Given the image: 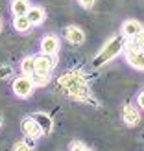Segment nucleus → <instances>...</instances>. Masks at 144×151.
<instances>
[{
    "label": "nucleus",
    "mask_w": 144,
    "mask_h": 151,
    "mask_svg": "<svg viewBox=\"0 0 144 151\" xmlns=\"http://www.w3.org/2000/svg\"><path fill=\"white\" fill-rule=\"evenodd\" d=\"M57 83L69 98H74V100H89L90 92H89L87 79L80 72H65L57 78Z\"/></svg>",
    "instance_id": "obj_1"
},
{
    "label": "nucleus",
    "mask_w": 144,
    "mask_h": 151,
    "mask_svg": "<svg viewBox=\"0 0 144 151\" xmlns=\"http://www.w3.org/2000/svg\"><path fill=\"white\" fill-rule=\"evenodd\" d=\"M126 48V37L120 33V35H115L113 39H109L107 42L103 44V48L98 52V55L94 57V61H93V66H103L105 63H109L111 59H115L120 52H124Z\"/></svg>",
    "instance_id": "obj_2"
},
{
    "label": "nucleus",
    "mask_w": 144,
    "mask_h": 151,
    "mask_svg": "<svg viewBox=\"0 0 144 151\" xmlns=\"http://www.w3.org/2000/svg\"><path fill=\"white\" fill-rule=\"evenodd\" d=\"M33 88H35V85H33V81H32L30 76L22 74V76H19V78L13 79V92H15V96H17V98L26 100V98L32 96Z\"/></svg>",
    "instance_id": "obj_3"
},
{
    "label": "nucleus",
    "mask_w": 144,
    "mask_h": 151,
    "mask_svg": "<svg viewBox=\"0 0 144 151\" xmlns=\"http://www.w3.org/2000/svg\"><path fill=\"white\" fill-rule=\"evenodd\" d=\"M57 63V55H48V54H41L35 57V74L41 76H50L54 66Z\"/></svg>",
    "instance_id": "obj_4"
},
{
    "label": "nucleus",
    "mask_w": 144,
    "mask_h": 151,
    "mask_svg": "<svg viewBox=\"0 0 144 151\" xmlns=\"http://www.w3.org/2000/svg\"><path fill=\"white\" fill-rule=\"evenodd\" d=\"M126 61L135 70H144V48H126Z\"/></svg>",
    "instance_id": "obj_5"
},
{
    "label": "nucleus",
    "mask_w": 144,
    "mask_h": 151,
    "mask_svg": "<svg viewBox=\"0 0 144 151\" xmlns=\"http://www.w3.org/2000/svg\"><path fill=\"white\" fill-rule=\"evenodd\" d=\"M22 133H24L28 138H32V140H37V138L43 137L41 127L37 125V122L32 116H26L24 120H22Z\"/></svg>",
    "instance_id": "obj_6"
},
{
    "label": "nucleus",
    "mask_w": 144,
    "mask_h": 151,
    "mask_svg": "<svg viewBox=\"0 0 144 151\" xmlns=\"http://www.w3.org/2000/svg\"><path fill=\"white\" fill-rule=\"evenodd\" d=\"M41 50H43V54L57 55V52H59V37L54 35V33L44 35V39L41 41Z\"/></svg>",
    "instance_id": "obj_7"
},
{
    "label": "nucleus",
    "mask_w": 144,
    "mask_h": 151,
    "mask_svg": "<svg viewBox=\"0 0 144 151\" xmlns=\"http://www.w3.org/2000/svg\"><path fill=\"white\" fill-rule=\"evenodd\" d=\"M35 122H37V125L41 127V131H43V134H50L52 131H54V120H52L46 112H33V114H30Z\"/></svg>",
    "instance_id": "obj_8"
},
{
    "label": "nucleus",
    "mask_w": 144,
    "mask_h": 151,
    "mask_svg": "<svg viewBox=\"0 0 144 151\" xmlns=\"http://www.w3.org/2000/svg\"><path fill=\"white\" fill-rule=\"evenodd\" d=\"M122 120H124L126 125L135 127V125H139V122H140V112L137 111L135 105H126L124 111H122Z\"/></svg>",
    "instance_id": "obj_9"
},
{
    "label": "nucleus",
    "mask_w": 144,
    "mask_h": 151,
    "mask_svg": "<svg viewBox=\"0 0 144 151\" xmlns=\"http://www.w3.org/2000/svg\"><path fill=\"white\" fill-rule=\"evenodd\" d=\"M142 24L139 20H135V19H130V20H126L124 24H122V29H120V33H122L126 39H130V37H135V35H139L142 33Z\"/></svg>",
    "instance_id": "obj_10"
},
{
    "label": "nucleus",
    "mask_w": 144,
    "mask_h": 151,
    "mask_svg": "<svg viewBox=\"0 0 144 151\" xmlns=\"http://www.w3.org/2000/svg\"><path fill=\"white\" fill-rule=\"evenodd\" d=\"M65 37L70 44H76V46L83 44V41H85V33H83V29L78 28V26H67L65 28Z\"/></svg>",
    "instance_id": "obj_11"
},
{
    "label": "nucleus",
    "mask_w": 144,
    "mask_h": 151,
    "mask_svg": "<svg viewBox=\"0 0 144 151\" xmlns=\"http://www.w3.org/2000/svg\"><path fill=\"white\" fill-rule=\"evenodd\" d=\"M26 17L30 19L32 26H41L43 22H44V19H46V13H44V9H43L41 6H30Z\"/></svg>",
    "instance_id": "obj_12"
},
{
    "label": "nucleus",
    "mask_w": 144,
    "mask_h": 151,
    "mask_svg": "<svg viewBox=\"0 0 144 151\" xmlns=\"http://www.w3.org/2000/svg\"><path fill=\"white\" fill-rule=\"evenodd\" d=\"M13 28L17 29V32L24 33V32H28V29L32 28V22H30V19L26 17V15H17L15 20H13Z\"/></svg>",
    "instance_id": "obj_13"
},
{
    "label": "nucleus",
    "mask_w": 144,
    "mask_h": 151,
    "mask_svg": "<svg viewBox=\"0 0 144 151\" xmlns=\"http://www.w3.org/2000/svg\"><path fill=\"white\" fill-rule=\"evenodd\" d=\"M20 72L24 76H32L35 72V57L33 55H26L20 63Z\"/></svg>",
    "instance_id": "obj_14"
},
{
    "label": "nucleus",
    "mask_w": 144,
    "mask_h": 151,
    "mask_svg": "<svg viewBox=\"0 0 144 151\" xmlns=\"http://www.w3.org/2000/svg\"><path fill=\"white\" fill-rule=\"evenodd\" d=\"M28 9H30V2H28V0H13L11 11H13L15 17H17V15H26Z\"/></svg>",
    "instance_id": "obj_15"
},
{
    "label": "nucleus",
    "mask_w": 144,
    "mask_h": 151,
    "mask_svg": "<svg viewBox=\"0 0 144 151\" xmlns=\"http://www.w3.org/2000/svg\"><path fill=\"white\" fill-rule=\"evenodd\" d=\"M30 78H32L35 87H46L48 81H50V76H41V74H35V72L30 76Z\"/></svg>",
    "instance_id": "obj_16"
},
{
    "label": "nucleus",
    "mask_w": 144,
    "mask_h": 151,
    "mask_svg": "<svg viewBox=\"0 0 144 151\" xmlns=\"http://www.w3.org/2000/svg\"><path fill=\"white\" fill-rule=\"evenodd\" d=\"M13 151H33V142H32V138L17 142V144L13 146Z\"/></svg>",
    "instance_id": "obj_17"
},
{
    "label": "nucleus",
    "mask_w": 144,
    "mask_h": 151,
    "mask_svg": "<svg viewBox=\"0 0 144 151\" xmlns=\"http://www.w3.org/2000/svg\"><path fill=\"white\" fill-rule=\"evenodd\" d=\"M70 151H90L83 142H78V140H74L72 144H70Z\"/></svg>",
    "instance_id": "obj_18"
},
{
    "label": "nucleus",
    "mask_w": 144,
    "mask_h": 151,
    "mask_svg": "<svg viewBox=\"0 0 144 151\" xmlns=\"http://www.w3.org/2000/svg\"><path fill=\"white\" fill-rule=\"evenodd\" d=\"M11 74H13L11 66H2V68H0V78H7V76H11Z\"/></svg>",
    "instance_id": "obj_19"
},
{
    "label": "nucleus",
    "mask_w": 144,
    "mask_h": 151,
    "mask_svg": "<svg viewBox=\"0 0 144 151\" xmlns=\"http://www.w3.org/2000/svg\"><path fill=\"white\" fill-rule=\"evenodd\" d=\"M78 4H80L81 7H85V9H89V7L94 6V0H78Z\"/></svg>",
    "instance_id": "obj_20"
},
{
    "label": "nucleus",
    "mask_w": 144,
    "mask_h": 151,
    "mask_svg": "<svg viewBox=\"0 0 144 151\" xmlns=\"http://www.w3.org/2000/svg\"><path fill=\"white\" fill-rule=\"evenodd\" d=\"M137 105H139L140 109H144V90H142V92L137 96Z\"/></svg>",
    "instance_id": "obj_21"
},
{
    "label": "nucleus",
    "mask_w": 144,
    "mask_h": 151,
    "mask_svg": "<svg viewBox=\"0 0 144 151\" xmlns=\"http://www.w3.org/2000/svg\"><path fill=\"white\" fill-rule=\"evenodd\" d=\"M0 32H2V22H0Z\"/></svg>",
    "instance_id": "obj_22"
},
{
    "label": "nucleus",
    "mask_w": 144,
    "mask_h": 151,
    "mask_svg": "<svg viewBox=\"0 0 144 151\" xmlns=\"http://www.w3.org/2000/svg\"><path fill=\"white\" fill-rule=\"evenodd\" d=\"M142 33H144V28H142Z\"/></svg>",
    "instance_id": "obj_23"
},
{
    "label": "nucleus",
    "mask_w": 144,
    "mask_h": 151,
    "mask_svg": "<svg viewBox=\"0 0 144 151\" xmlns=\"http://www.w3.org/2000/svg\"><path fill=\"white\" fill-rule=\"evenodd\" d=\"M11 2H13V0H11Z\"/></svg>",
    "instance_id": "obj_24"
}]
</instances>
